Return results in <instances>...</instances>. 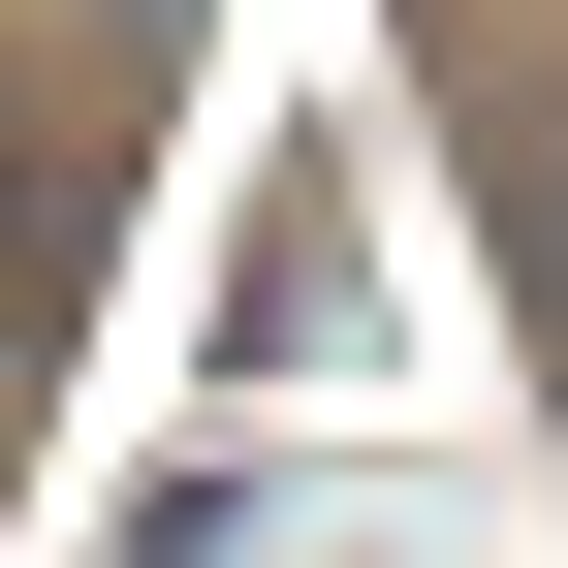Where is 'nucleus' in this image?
Segmentation results:
<instances>
[{
	"label": "nucleus",
	"instance_id": "f257e3e1",
	"mask_svg": "<svg viewBox=\"0 0 568 568\" xmlns=\"http://www.w3.org/2000/svg\"><path fill=\"white\" fill-rule=\"evenodd\" d=\"M506 284H537V347H568V95L506 126Z\"/></svg>",
	"mask_w": 568,
	"mask_h": 568
}]
</instances>
